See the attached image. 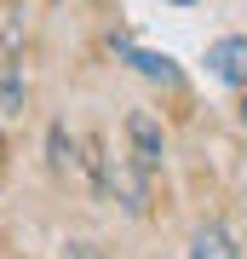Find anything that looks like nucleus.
Returning <instances> with one entry per match:
<instances>
[{
	"label": "nucleus",
	"instance_id": "1",
	"mask_svg": "<svg viewBox=\"0 0 247 259\" xmlns=\"http://www.w3.org/2000/svg\"><path fill=\"white\" fill-rule=\"evenodd\" d=\"M98 185L115 196L127 213H144V202H150V173L138 167L132 156H104V167H98Z\"/></svg>",
	"mask_w": 247,
	"mask_h": 259
},
{
	"label": "nucleus",
	"instance_id": "2",
	"mask_svg": "<svg viewBox=\"0 0 247 259\" xmlns=\"http://www.w3.org/2000/svg\"><path fill=\"white\" fill-rule=\"evenodd\" d=\"M127 144H132V161L144 167V173H156V167H161V156H167L156 115H144V110H132V115H127Z\"/></svg>",
	"mask_w": 247,
	"mask_h": 259
},
{
	"label": "nucleus",
	"instance_id": "3",
	"mask_svg": "<svg viewBox=\"0 0 247 259\" xmlns=\"http://www.w3.org/2000/svg\"><path fill=\"white\" fill-rule=\"evenodd\" d=\"M207 69L224 87H241L247 81V35H224L219 47H207Z\"/></svg>",
	"mask_w": 247,
	"mask_h": 259
},
{
	"label": "nucleus",
	"instance_id": "4",
	"mask_svg": "<svg viewBox=\"0 0 247 259\" xmlns=\"http://www.w3.org/2000/svg\"><path fill=\"white\" fill-rule=\"evenodd\" d=\"M115 52L127 58L138 75H150V81H161V87H178V81H184V75H178V64H173L167 52H144V47H132V40H115Z\"/></svg>",
	"mask_w": 247,
	"mask_h": 259
},
{
	"label": "nucleus",
	"instance_id": "5",
	"mask_svg": "<svg viewBox=\"0 0 247 259\" xmlns=\"http://www.w3.org/2000/svg\"><path fill=\"white\" fill-rule=\"evenodd\" d=\"M190 259H241V248H236V236L224 225H202L190 236Z\"/></svg>",
	"mask_w": 247,
	"mask_h": 259
},
{
	"label": "nucleus",
	"instance_id": "6",
	"mask_svg": "<svg viewBox=\"0 0 247 259\" xmlns=\"http://www.w3.org/2000/svg\"><path fill=\"white\" fill-rule=\"evenodd\" d=\"M52 167H58V173H69V167H75V144L64 139V127H52Z\"/></svg>",
	"mask_w": 247,
	"mask_h": 259
},
{
	"label": "nucleus",
	"instance_id": "7",
	"mask_svg": "<svg viewBox=\"0 0 247 259\" xmlns=\"http://www.w3.org/2000/svg\"><path fill=\"white\" fill-rule=\"evenodd\" d=\"M18 93H23V81H18V75H6V81H0V104L12 110V104H18Z\"/></svg>",
	"mask_w": 247,
	"mask_h": 259
},
{
	"label": "nucleus",
	"instance_id": "8",
	"mask_svg": "<svg viewBox=\"0 0 247 259\" xmlns=\"http://www.w3.org/2000/svg\"><path fill=\"white\" fill-rule=\"evenodd\" d=\"M64 259H104V253H98V248H86V242H75V248H69Z\"/></svg>",
	"mask_w": 247,
	"mask_h": 259
},
{
	"label": "nucleus",
	"instance_id": "9",
	"mask_svg": "<svg viewBox=\"0 0 247 259\" xmlns=\"http://www.w3.org/2000/svg\"><path fill=\"white\" fill-rule=\"evenodd\" d=\"M173 6H195V0H173Z\"/></svg>",
	"mask_w": 247,
	"mask_h": 259
},
{
	"label": "nucleus",
	"instance_id": "10",
	"mask_svg": "<svg viewBox=\"0 0 247 259\" xmlns=\"http://www.w3.org/2000/svg\"><path fill=\"white\" fill-rule=\"evenodd\" d=\"M241 121H247V104H241Z\"/></svg>",
	"mask_w": 247,
	"mask_h": 259
}]
</instances>
